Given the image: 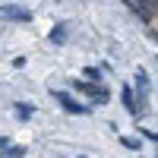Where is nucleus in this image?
Instances as JSON below:
<instances>
[{
  "label": "nucleus",
  "mask_w": 158,
  "mask_h": 158,
  "mask_svg": "<svg viewBox=\"0 0 158 158\" xmlns=\"http://www.w3.org/2000/svg\"><path fill=\"white\" fill-rule=\"evenodd\" d=\"M73 89L76 92H82L85 98H92L95 104H104L111 95H108V85H101V82H95V79H76L73 82Z\"/></svg>",
  "instance_id": "obj_1"
},
{
  "label": "nucleus",
  "mask_w": 158,
  "mask_h": 158,
  "mask_svg": "<svg viewBox=\"0 0 158 158\" xmlns=\"http://www.w3.org/2000/svg\"><path fill=\"white\" fill-rule=\"evenodd\" d=\"M51 98H54V101H57L67 114H76V117H89V114H92V108H89V104L73 101V98H70V92H63V89H51Z\"/></svg>",
  "instance_id": "obj_2"
},
{
  "label": "nucleus",
  "mask_w": 158,
  "mask_h": 158,
  "mask_svg": "<svg viewBox=\"0 0 158 158\" xmlns=\"http://www.w3.org/2000/svg\"><path fill=\"white\" fill-rule=\"evenodd\" d=\"M120 101H123V108H127V114H133V117H142L146 114V98L139 95V92H133V85H123L120 89Z\"/></svg>",
  "instance_id": "obj_3"
},
{
  "label": "nucleus",
  "mask_w": 158,
  "mask_h": 158,
  "mask_svg": "<svg viewBox=\"0 0 158 158\" xmlns=\"http://www.w3.org/2000/svg\"><path fill=\"white\" fill-rule=\"evenodd\" d=\"M3 22H32V10L19 3H3Z\"/></svg>",
  "instance_id": "obj_4"
},
{
  "label": "nucleus",
  "mask_w": 158,
  "mask_h": 158,
  "mask_svg": "<svg viewBox=\"0 0 158 158\" xmlns=\"http://www.w3.org/2000/svg\"><path fill=\"white\" fill-rule=\"evenodd\" d=\"M48 38H51V44H63V41L70 38V22H57L54 29H51Z\"/></svg>",
  "instance_id": "obj_5"
},
{
  "label": "nucleus",
  "mask_w": 158,
  "mask_h": 158,
  "mask_svg": "<svg viewBox=\"0 0 158 158\" xmlns=\"http://www.w3.org/2000/svg\"><path fill=\"white\" fill-rule=\"evenodd\" d=\"M13 114H16L19 120H32L35 108H32V104H22V101H16V104H13Z\"/></svg>",
  "instance_id": "obj_6"
},
{
  "label": "nucleus",
  "mask_w": 158,
  "mask_h": 158,
  "mask_svg": "<svg viewBox=\"0 0 158 158\" xmlns=\"http://www.w3.org/2000/svg\"><path fill=\"white\" fill-rule=\"evenodd\" d=\"M133 79H136V89H139V95L146 98V95H149V76H146V70H136V76H133Z\"/></svg>",
  "instance_id": "obj_7"
},
{
  "label": "nucleus",
  "mask_w": 158,
  "mask_h": 158,
  "mask_svg": "<svg viewBox=\"0 0 158 158\" xmlns=\"http://www.w3.org/2000/svg\"><path fill=\"white\" fill-rule=\"evenodd\" d=\"M142 139H146V136H142ZM142 139H139V136H120V146H123V149L139 152V149H142Z\"/></svg>",
  "instance_id": "obj_8"
},
{
  "label": "nucleus",
  "mask_w": 158,
  "mask_h": 158,
  "mask_svg": "<svg viewBox=\"0 0 158 158\" xmlns=\"http://www.w3.org/2000/svg\"><path fill=\"white\" fill-rule=\"evenodd\" d=\"M104 73H108L104 67H85V70H82V76H85V79H95V82H101Z\"/></svg>",
  "instance_id": "obj_9"
},
{
  "label": "nucleus",
  "mask_w": 158,
  "mask_h": 158,
  "mask_svg": "<svg viewBox=\"0 0 158 158\" xmlns=\"http://www.w3.org/2000/svg\"><path fill=\"white\" fill-rule=\"evenodd\" d=\"M0 155H3V158H22V155H25V149H22V146H10V149H3Z\"/></svg>",
  "instance_id": "obj_10"
},
{
  "label": "nucleus",
  "mask_w": 158,
  "mask_h": 158,
  "mask_svg": "<svg viewBox=\"0 0 158 158\" xmlns=\"http://www.w3.org/2000/svg\"><path fill=\"white\" fill-rule=\"evenodd\" d=\"M142 136H146L149 142H155V146H158V133H155V130H149V127H142Z\"/></svg>",
  "instance_id": "obj_11"
},
{
  "label": "nucleus",
  "mask_w": 158,
  "mask_h": 158,
  "mask_svg": "<svg viewBox=\"0 0 158 158\" xmlns=\"http://www.w3.org/2000/svg\"><path fill=\"white\" fill-rule=\"evenodd\" d=\"M149 35H152V41H155V44H158V32H155V29H152V32H149Z\"/></svg>",
  "instance_id": "obj_12"
},
{
  "label": "nucleus",
  "mask_w": 158,
  "mask_h": 158,
  "mask_svg": "<svg viewBox=\"0 0 158 158\" xmlns=\"http://www.w3.org/2000/svg\"><path fill=\"white\" fill-rule=\"evenodd\" d=\"M155 63H158V57H155Z\"/></svg>",
  "instance_id": "obj_13"
}]
</instances>
